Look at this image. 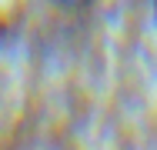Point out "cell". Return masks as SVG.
I'll return each mask as SVG.
<instances>
[{
  "label": "cell",
  "mask_w": 157,
  "mask_h": 150,
  "mask_svg": "<svg viewBox=\"0 0 157 150\" xmlns=\"http://www.w3.org/2000/svg\"><path fill=\"white\" fill-rule=\"evenodd\" d=\"M54 7H60V10H67V13H84V10H90L97 0H50Z\"/></svg>",
  "instance_id": "1"
}]
</instances>
